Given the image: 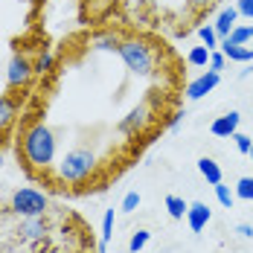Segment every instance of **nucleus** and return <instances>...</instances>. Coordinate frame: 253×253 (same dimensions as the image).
Returning <instances> with one entry per match:
<instances>
[{
    "label": "nucleus",
    "mask_w": 253,
    "mask_h": 253,
    "mask_svg": "<svg viewBox=\"0 0 253 253\" xmlns=\"http://www.w3.org/2000/svg\"><path fill=\"white\" fill-rule=\"evenodd\" d=\"M21 154H24L26 166L29 169H50L55 163V134L50 126L44 123H32L21 137Z\"/></svg>",
    "instance_id": "f257e3e1"
},
{
    "label": "nucleus",
    "mask_w": 253,
    "mask_h": 253,
    "mask_svg": "<svg viewBox=\"0 0 253 253\" xmlns=\"http://www.w3.org/2000/svg\"><path fill=\"white\" fill-rule=\"evenodd\" d=\"M96 154L90 152V149H70V152H64V157L55 163L58 169V180L61 183H84L87 177L96 172Z\"/></svg>",
    "instance_id": "f03ea898"
},
{
    "label": "nucleus",
    "mask_w": 253,
    "mask_h": 253,
    "mask_svg": "<svg viewBox=\"0 0 253 253\" xmlns=\"http://www.w3.org/2000/svg\"><path fill=\"white\" fill-rule=\"evenodd\" d=\"M120 58H123V64H126L128 73H134V76L146 79L154 73V64H157V58H154L152 47L146 44V41H137V38H128L120 44Z\"/></svg>",
    "instance_id": "7ed1b4c3"
},
{
    "label": "nucleus",
    "mask_w": 253,
    "mask_h": 253,
    "mask_svg": "<svg viewBox=\"0 0 253 253\" xmlns=\"http://www.w3.org/2000/svg\"><path fill=\"white\" fill-rule=\"evenodd\" d=\"M12 212L15 215H21V218H35V215H44V210H47V195L41 192V189H35V186H24V189H18L15 195H12Z\"/></svg>",
    "instance_id": "20e7f679"
},
{
    "label": "nucleus",
    "mask_w": 253,
    "mask_h": 253,
    "mask_svg": "<svg viewBox=\"0 0 253 253\" xmlns=\"http://www.w3.org/2000/svg\"><path fill=\"white\" fill-rule=\"evenodd\" d=\"M32 76H35V64H32L26 55L15 52V55L9 58V64H6V84H9V87H26Z\"/></svg>",
    "instance_id": "39448f33"
},
{
    "label": "nucleus",
    "mask_w": 253,
    "mask_h": 253,
    "mask_svg": "<svg viewBox=\"0 0 253 253\" xmlns=\"http://www.w3.org/2000/svg\"><path fill=\"white\" fill-rule=\"evenodd\" d=\"M149 123H152V108H149V105H137V108H131L126 117L120 120V131H123L126 137H134V134L146 131Z\"/></svg>",
    "instance_id": "423d86ee"
},
{
    "label": "nucleus",
    "mask_w": 253,
    "mask_h": 253,
    "mask_svg": "<svg viewBox=\"0 0 253 253\" xmlns=\"http://www.w3.org/2000/svg\"><path fill=\"white\" fill-rule=\"evenodd\" d=\"M218 82H221V73H215V70H207L201 76H195L189 84H186V99H204L207 93H212L215 87H218Z\"/></svg>",
    "instance_id": "0eeeda50"
},
{
    "label": "nucleus",
    "mask_w": 253,
    "mask_h": 253,
    "mask_svg": "<svg viewBox=\"0 0 253 253\" xmlns=\"http://www.w3.org/2000/svg\"><path fill=\"white\" fill-rule=\"evenodd\" d=\"M239 126H242V114L239 111H227L224 117H215L210 123V134L212 137H221V140H230L239 131Z\"/></svg>",
    "instance_id": "6e6552de"
},
{
    "label": "nucleus",
    "mask_w": 253,
    "mask_h": 253,
    "mask_svg": "<svg viewBox=\"0 0 253 253\" xmlns=\"http://www.w3.org/2000/svg\"><path fill=\"white\" fill-rule=\"evenodd\" d=\"M210 218H212V210L204 201L189 204V210H186V224H189L192 233H204V227L210 224Z\"/></svg>",
    "instance_id": "1a4fd4ad"
},
{
    "label": "nucleus",
    "mask_w": 253,
    "mask_h": 253,
    "mask_svg": "<svg viewBox=\"0 0 253 253\" xmlns=\"http://www.w3.org/2000/svg\"><path fill=\"white\" fill-rule=\"evenodd\" d=\"M224 44H233V47H251L253 44V24H236L230 29L227 38H221Z\"/></svg>",
    "instance_id": "9d476101"
},
{
    "label": "nucleus",
    "mask_w": 253,
    "mask_h": 253,
    "mask_svg": "<svg viewBox=\"0 0 253 253\" xmlns=\"http://www.w3.org/2000/svg\"><path fill=\"white\" fill-rule=\"evenodd\" d=\"M239 24V9H236V6H227V9H221V12H218V18H215V32H218V38H227L230 35V29H233V26Z\"/></svg>",
    "instance_id": "9b49d317"
},
{
    "label": "nucleus",
    "mask_w": 253,
    "mask_h": 253,
    "mask_svg": "<svg viewBox=\"0 0 253 253\" xmlns=\"http://www.w3.org/2000/svg\"><path fill=\"white\" fill-rule=\"evenodd\" d=\"M44 233H47V221H44V215L24 218V224H21V236H24L26 242H38V239H44Z\"/></svg>",
    "instance_id": "f8f14e48"
},
{
    "label": "nucleus",
    "mask_w": 253,
    "mask_h": 253,
    "mask_svg": "<svg viewBox=\"0 0 253 253\" xmlns=\"http://www.w3.org/2000/svg\"><path fill=\"white\" fill-rule=\"evenodd\" d=\"M198 172H201V177L210 183V186H215V183H221V180H224L221 166H218L212 157H201V160H198Z\"/></svg>",
    "instance_id": "ddd939ff"
},
{
    "label": "nucleus",
    "mask_w": 253,
    "mask_h": 253,
    "mask_svg": "<svg viewBox=\"0 0 253 253\" xmlns=\"http://www.w3.org/2000/svg\"><path fill=\"white\" fill-rule=\"evenodd\" d=\"M221 52L227 55V61H239V64H251L253 61V47H233V44H218Z\"/></svg>",
    "instance_id": "4468645a"
},
{
    "label": "nucleus",
    "mask_w": 253,
    "mask_h": 253,
    "mask_svg": "<svg viewBox=\"0 0 253 253\" xmlns=\"http://www.w3.org/2000/svg\"><path fill=\"white\" fill-rule=\"evenodd\" d=\"M15 117H18V105H15V99H12V96H0V131L12 126Z\"/></svg>",
    "instance_id": "2eb2a0df"
},
{
    "label": "nucleus",
    "mask_w": 253,
    "mask_h": 253,
    "mask_svg": "<svg viewBox=\"0 0 253 253\" xmlns=\"http://www.w3.org/2000/svg\"><path fill=\"white\" fill-rule=\"evenodd\" d=\"M111 236H114V210H105V215H102L99 248H96V253H108V242H111Z\"/></svg>",
    "instance_id": "dca6fc26"
},
{
    "label": "nucleus",
    "mask_w": 253,
    "mask_h": 253,
    "mask_svg": "<svg viewBox=\"0 0 253 253\" xmlns=\"http://www.w3.org/2000/svg\"><path fill=\"white\" fill-rule=\"evenodd\" d=\"M198 38H201V44L207 47V50H218V44H221V38H218V32H215L212 24L198 26Z\"/></svg>",
    "instance_id": "f3484780"
},
{
    "label": "nucleus",
    "mask_w": 253,
    "mask_h": 253,
    "mask_svg": "<svg viewBox=\"0 0 253 253\" xmlns=\"http://www.w3.org/2000/svg\"><path fill=\"white\" fill-rule=\"evenodd\" d=\"M120 44H123V41H120L114 32H99V35H93V47H96V50H105V52L114 50L117 52L120 50Z\"/></svg>",
    "instance_id": "a211bd4d"
},
{
    "label": "nucleus",
    "mask_w": 253,
    "mask_h": 253,
    "mask_svg": "<svg viewBox=\"0 0 253 253\" xmlns=\"http://www.w3.org/2000/svg\"><path fill=\"white\" fill-rule=\"evenodd\" d=\"M210 52L212 50H207V47H192V50L186 52V64L189 67H210Z\"/></svg>",
    "instance_id": "6ab92c4d"
},
{
    "label": "nucleus",
    "mask_w": 253,
    "mask_h": 253,
    "mask_svg": "<svg viewBox=\"0 0 253 253\" xmlns=\"http://www.w3.org/2000/svg\"><path fill=\"white\" fill-rule=\"evenodd\" d=\"M166 212H169V215H172V218H177V221H180V218H186V210H189V204L183 201V198H177V195H166Z\"/></svg>",
    "instance_id": "aec40b11"
},
{
    "label": "nucleus",
    "mask_w": 253,
    "mask_h": 253,
    "mask_svg": "<svg viewBox=\"0 0 253 253\" xmlns=\"http://www.w3.org/2000/svg\"><path fill=\"white\" fill-rule=\"evenodd\" d=\"M212 189H215V201L221 204L224 210H233V204H236V192H233L230 186H224V180H221V183H215Z\"/></svg>",
    "instance_id": "412c9836"
},
{
    "label": "nucleus",
    "mask_w": 253,
    "mask_h": 253,
    "mask_svg": "<svg viewBox=\"0 0 253 253\" xmlns=\"http://www.w3.org/2000/svg\"><path fill=\"white\" fill-rule=\"evenodd\" d=\"M52 70H55V55L52 52H41L35 58V76H47Z\"/></svg>",
    "instance_id": "4be33fe9"
},
{
    "label": "nucleus",
    "mask_w": 253,
    "mask_h": 253,
    "mask_svg": "<svg viewBox=\"0 0 253 253\" xmlns=\"http://www.w3.org/2000/svg\"><path fill=\"white\" fill-rule=\"evenodd\" d=\"M149 239H152V233H149V230H134V233H131V239H128V251L140 253L146 245H149Z\"/></svg>",
    "instance_id": "5701e85b"
},
{
    "label": "nucleus",
    "mask_w": 253,
    "mask_h": 253,
    "mask_svg": "<svg viewBox=\"0 0 253 253\" xmlns=\"http://www.w3.org/2000/svg\"><path fill=\"white\" fill-rule=\"evenodd\" d=\"M233 192H236V198H242V201H253V177H251V175L239 177Z\"/></svg>",
    "instance_id": "b1692460"
},
{
    "label": "nucleus",
    "mask_w": 253,
    "mask_h": 253,
    "mask_svg": "<svg viewBox=\"0 0 253 253\" xmlns=\"http://www.w3.org/2000/svg\"><path fill=\"white\" fill-rule=\"evenodd\" d=\"M230 140L236 143V149H239L242 154H251V149H253V140L248 137V134H242V131H236V134H233Z\"/></svg>",
    "instance_id": "393cba45"
},
{
    "label": "nucleus",
    "mask_w": 253,
    "mask_h": 253,
    "mask_svg": "<svg viewBox=\"0 0 253 253\" xmlns=\"http://www.w3.org/2000/svg\"><path fill=\"white\" fill-rule=\"evenodd\" d=\"M224 64H227V55H224L221 50H212V52H210V70L221 73V70H224Z\"/></svg>",
    "instance_id": "a878e982"
},
{
    "label": "nucleus",
    "mask_w": 253,
    "mask_h": 253,
    "mask_svg": "<svg viewBox=\"0 0 253 253\" xmlns=\"http://www.w3.org/2000/svg\"><path fill=\"white\" fill-rule=\"evenodd\" d=\"M140 201H143V198H140V192H128L126 198H123V207H120V210H123V212H137Z\"/></svg>",
    "instance_id": "bb28decb"
},
{
    "label": "nucleus",
    "mask_w": 253,
    "mask_h": 253,
    "mask_svg": "<svg viewBox=\"0 0 253 253\" xmlns=\"http://www.w3.org/2000/svg\"><path fill=\"white\" fill-rule=\"evenodd\" d=\"M236 9H239V18L253 21V0H236Z\"/></svg>",
    "instance_id": "cd10ccee"
},
{
    "label": "nucleus",
    "mask_w": 253,
    "mask_h": 253,
    "mask_svg": "<svg viewBox=\"0 0 253 253\" xmlns=\"http://www.w3.org/2000/svg\"><path fill=\"white\" fill-rule=\"evenodd\" d=\"M236 233H239L242 239H253V224H248V221H242V224L236 227Z\"/></svg>",
    "instance_id": "c85d7f7f"
},
{
    "label": "nucleus",
    "mask_w": 253,
    "mask_h": 253,
    "mask_svg": "<svg viewBox=\"0 0 253 253\" xmlns=\"http://www.w3.org/2000/svg\"><path fill=\"white\" fill-rule=\"evenodd\" d=\"M183 117H186L183 111H177V114H172V120H169V131H177V128H180V123H183Z\"/></svg>",
    "instance_id": "c756f323"
},
{
    "label": "nucleus",
    "mask_w": 253,
    "mask_h": 253,
    "mask_svg": "<svg viewBox=\"0 0 253 253\" xmlns=\"http://www.w3.org/2000/svg\"><path fill=\"white\" fill-rule=\"evenodd\" d=\"M210 3H212V0H189V6H192V9H207Z\"/></svg>",
    "instance_id": "7c9ffc66"
},
{
    "label": "nucleus",
    "mask_w": 253,
    "mask_h": 253,
    "mask_svg": "<svg viewBox=\"0 0 253 253\" xmlns=\"http://www.w3.org/2000/svg\"><path fill=\"white\" fill-rule=\"evenodd\" d=\"M0 169H3V149H0Z\"/></svg>",
    "instance_id": "2f4dec72"
},
{
    "label": "nucleus",
    "mask_w": 253,
    "mask_h": 253,
    "mask_svg": "<svg viewBox=\"0 0 253 253\" xmlns=\"http://www.w3.org/2000/svg\"><path fill=\"white\" fill-rule=\"evenodd\" d=\"M248 157H251V160H253V149H251V154H248Z\"/></svg>",
    "instance_id": "473e14b6"
}]
</instances>
